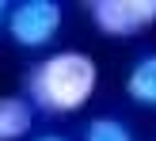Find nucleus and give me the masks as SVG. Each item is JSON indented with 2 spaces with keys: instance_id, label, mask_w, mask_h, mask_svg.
Listing matches in <instances>:
<instances>
[{
  "instance_id": "f257e3e1",
  "label": "nucleus",
  "mask_w": 156,
  "mask_h": 141,
  "mask_svg": "<svg viewBox=\"0 0 156 141\" xmlns=\"http://www.w3.org/2000/svg\"><path fill=\"white\" fill-rule=\"evenodd\" d=\"M99 88V65L95 57L80 50H61L42 57L27 73V99L46 114H76L91 103Z\"/></svg>"
},
{
  "instance_id": "f03ea898",
  "label": "nucleus",
  "mask_w": 156,
  "mask_h": 141,
  "mask_svg": "<svg viewBox=\"0 0 156 141\" xmlns=\"http://www.w3.org/2000/svg\"><path fill=\"white\" fill-rule=\"evenodd\" d=\"M88 15L99 34L107 38H129L156 23V0H91Z\"/></svg>"
},
{
  "instance_id": "7ed1b4c3",
  "label": "nucleus",
  "mask_w": 156,
  "mask_h": 141,
  "mask_svg": "<svg viewBox=\"0 0 156 141\" xmlns=\"http://www.w3.org/2000/svg\"><path fill=\"white\" fill-rule=\"evenodd\" d=\"M61 31V4L53 0H23L8 12V34L27 50L50 46Z\"/></svg>"
},
{
  "instance_id": "20e7f679",
  "label": "nucleus",
  "mask_w": 156,
  "mask_h": 141,
  "mask_svg": "<svg viewBox=\"0 0 156 141\" xmlns=\"http://www.w3.org/2000/svg\"><path fill=\"white\" fill-rule=\"evenodd\" d=\"M34 126V103L27 96H0V141H19Z\"/></svg>"
},
{
  "instance_id": "39448f33",
  "label": "nucleus",
  "mask_w": 156,
  "mask_h": 141,
  "mask_svg": "<svg viewBox=\"0 0 156 141\" xmlns=\"http://www.w3.org/2000/svg\"><path fill=\"white\" fill-rule=\"evenodd\" d=\"M126 96L141 107H152L156 111V53L141 57L126 76Z\"/></svg>"
},
{
  "instance_id": "423d86ee",
  "label": "nucleus",
  "mask_w": 156,
  "mask_h": 141,
  "mask_svg": "<svg viewBox=\"0 0 156 141\" xmlns=\"http://www.w3.org/2000/svg\"><path fill=\"white\" fill-rule=\"evenodd\" d=\"M84 141H133V130L118 118H91L84 126Z\"/></svg>"
},
{
  "instance_id": "0eeeda50",
  "label": "nucleus",
  "mask_w": 156,
  "mask_h": 141,
  "mask_svg": "<svg viewBox=\"0 0 156 141\" xmlns=\"http://www.w3.org/2000/svg\"><path fill=\"white\" fill-rule=\"evenodd\" d=\"M34 141H69V137H61V134H42V137H34Z\"/></svg>"
},
{
  "instance_id": "6e6552de",
  "label": "nucleus",
  "mask_w": 156,
  "mask_h": 141,
  "mask_svg": "<svg viewBox=\"0 0 156 141\" xmlns=\"http://www.w3.org/2000/svg\"><path fill=\"white\" fill-rule=\"evenodd\" d=\"M4 15H8V8H4V0H0V19H4Z\"/></svg>"
}]
</instances>
